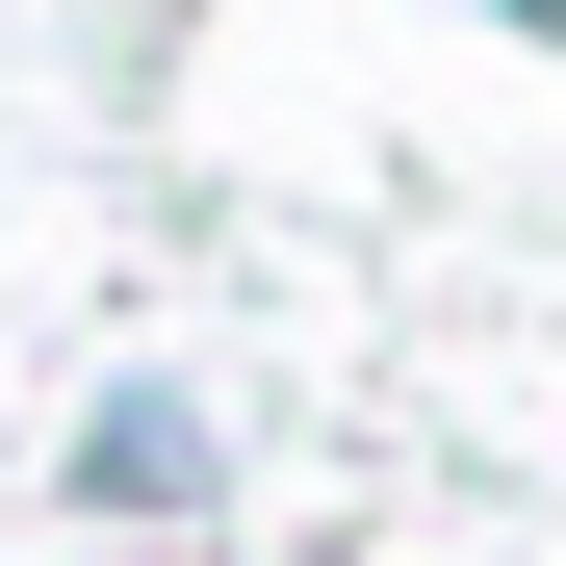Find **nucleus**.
<instances>
[{
    "mask_svg": "<svg viewBox=\"0 0 566 566\" xmlns=\"http://www.w3.org/2000/svg\"><path fill=\"white\" fill-rule=\"evenodd\" d=\"M207 490H232L207 387H104V412H77V515H207Z\"/></svg>",
    "mask_w": 566,
    "mask_h": 566,
    "instance_id": "f257e3e1",
    "label": "nucleus"
},
{
    "mask_svg": "<svg viewBox=\"0 0 566 566\" xmlns=\"http://www.w3.org/2000/svg\"><path fill=\"white\" fill-rule=\"evenodd\" d=\"M515 27H566V0H515Z\"/></svg>",
    "mask_w": 566,
    "mask_h": 566,
    "instance_id": "f03ea898",
    "label": "nucleus"
}]
</instances>
